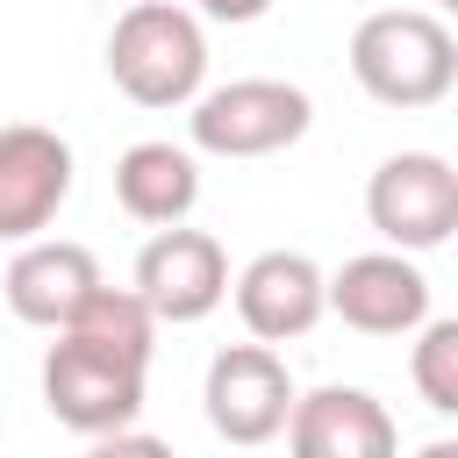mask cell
Instances as JSON below:
<instances>
[{
	"mask_svg": "<svg viewBox=\"0 0 458 458\" xmlns=\"http://www.w3.org/2000/svg\"><path fill=\"white\" fill-rule=\"evenodd\" d=\"M351 79L379 107H437L458 86V36L429 7H379L351 29Z\"/></svg>",
	"mask_w": 458,
	"mask_h": 458,
	"instance_id": "cell-1",
	"label": "cell"
},
{
	"mask_svg": "<svg viewBox=\"0 0 458 458\" xmlns=\"http://www.w3.org/2000/svg\"><path fill=\"white\" fill-rule=\"evenodd\" d=\"M107 79L136 107H186L208 86V36L172 0H136L107 36Z\"/></svg>",
	"mask_w": 458,
	"mask_h": 458,
	"instance_id": "cell-2",
	"label": "cell"
},
{
	"mask_svg": "<svg viewBox=\"0 0 458 458\" xmlns=\"http://www.w3.org/2000/svg\"><path fill=\"white\" fill-rule=\"evenodd\" d=\"M143 358H122L79 329H57V344L43 351V408L79 429V437H107L129 429L143 415Z\"/></svg>",
	"mask_w": 458,
	"mask_h": 458,
	"instance_id": "cell-3",
	"label": "cell"
},
{
	"mask_svg": "<svg viewBox=\"0 0 458 458\" xmlns=\"http://www.w3.org/2000/svg\"><path fill=\"white\" fill-rule=\"evenodd\" d=\"M186 107H193L186 114L193 150H208V157H272V150L301 143L315 122V100L286 79H229L215 93H193Z\"/></svg>",
	"mask_w": 458,
	"mask_h": 458,
	"instance_id": "cell-4",
	"label": "cell"
},
{
	"mask_svg": "<svg viewBox=\"0 0 458 458\" xmlns=\"http://www.w3.org/2000/svg\"><path fill=\"white\" fill-rule=\"evenodd\" d=\"M365 222L394 250H437L458 229V172L437 150H401L365 186Z\"/></svg>",
	"mask_w": 458,
	"mask_h": 458,
	"instance_id": "cell-5",
	"label": "cell"
},
{
	"mask_svg": "<svg viewBox=\"0 0 458 458\" xmlns=\"http://www.w3.org/2000/svg\"><path fill=\"white\" fill-rule=\"evenodd\" d=\"M200 408H208V429L222 444H272L286 429V408H293L286 358L272 344H229V351H215Z\"/></svg>",
	"mask_w": 458,
	"mask_h": 458,
	"instance_id": "cell-6",
	"label": "cell"
},
{
	"mask_svg": "<svg viewBox=\"0 0 458 458\" xmlns=\"http://www.w3.org/2000/svg\"><path fill=\"white\" fill-rule=\"evenodd\" d=\"M143 308L157 322H208L222 301H229V258L208 229H186V222H165L143 250H136V279Z\"/></svg>",
	"mask_w": 458,
	"mask_h": 458,
	"instance_id": "cell-7",
	"label": "cell"
},
{
	"mask_svg": "<svg viewBox=\"0 0 458 458\" xmlns=\"http://www.w3.org/2000/svg\"><path fill=\"white\" fill-rule=\"evenodd\" d=\"M322 315L351 322L358 336H408L429 315V279L408 250H358L322 279Z\"/></svg>",
	"mask_w": 458,
	"mask_h": 458,
	"instance_id": "cell-8",
	"label": "cell"
},
{
	"mask_svg": "<svg viewBox=\"0 0 458 458\" xmlns=\"http://www.w3.org/2000/svg\"><path fill=\"white\" fill-rule=\"evenodd\" d=\"M72 200V143L43 122L0 129V243H29Z\"/></svg>",
	"mask_w": 458,
	"mask_h": 458,
	"instance_id": "cell-9",
	"label": "cell"
},
{
	"mask_svg": "<svg viewBox=\"0 0 458 458\" xmlns=\"http://www.w3.org/2000/svg\"><path fill=\"white\" fill-rule=\"evenodd\" d=\"M229 286H236V315L258 344H293L322 322V265L308 250H258Z\"/></svg>",
	"mask_w": 458,
	"mask_h": 458,
	"instance_id": "cell-10",
	"label": "cell"
},
{
	"mask_svg": "<svg viewBox=\"0 0 458 458\" xmlns=\"http://www.w3.org/2000/svg\"><path fill=\"white\" fill-rule=\"evenodd\" d=\"M286 444L301 458H394V415L365 386H315L286 408Z\"/></svg>",
	"mask_w": 458,
	"mask_h": 458,
	"instance_id": "cell-11",
	"label": "cell"
},
{
	"mask_svg": "<svg viewBox=\"0 0 458 458\" xmlns=\"http://www.w3.org/2000/svg\"><path fill=\"white\" fill-rule=\"evenodd\" d=\"M100 286V258L86 243H64V236H29L0 279L7 308L29 322V329H64L72 308Z\"/></svg>",
	"mask_w": 458,
	"mask_h": 458,
	"instance_id": "cell-12",
	"label": "cell"
},
{
	"mask_svg": "<svg viewBox=\"0 0 458 458\" xmlns=\"http://www.w3.org/2000/svg\"><path fill=\"white\" fill-rule=\"evenodd\" d=\"M114 200H122L129 222H150V229L186 222L193 200H200V165H193V150L157 143V136H150V143H129V150L114 157Z\"/></svg>",
	"mask_w": 458,
	"mask_h": 458,
	"instance_id": "cell-13",
	"label": "cell"
},
{
	"mask_svg": "<svg viewBox=\"0 0 458 458\" xmlns=\"http://www.w3.org/2000/svg\"><path fill=\"white\" fill-rule=\"evenodd\" d=\"M415 394L437 408V415H458V322L451 315H422L415 329Z\"/></svg>",
	"mask_w": 458,
	"mask_h": 458,
	"instance_id": "cell-14",
	"label": "cell"
},
{
	"mask_svg": "<svg viewBox=\"0 0 458 458\" xmlns=\"http://www.w3.org/2000/svg\"><path fill=\"white\" fill-rule=\"evenodd\" d=\"M200 14L208 21H258V14H272V0H200Z\"/></svg>",
	"mask_w": 458,
	"mask_h": 458,
	"instance_id": "cell-15",
	"label": "cell"
},
{
	"mask_svg": "<svg viewBox=\"0 0 458 458\" xmlns=\"http://www.w3.org/2000/svg\"><path fill=\"white\" fill-rule=\"evenodd\" d=\"M437 7H458V0H437Z\"/></svg>",
	"mask_w": 458,
	"mask_h": 458,
	"instance_id": "cell-16",
	"label": "cell"
}]
</instances>
